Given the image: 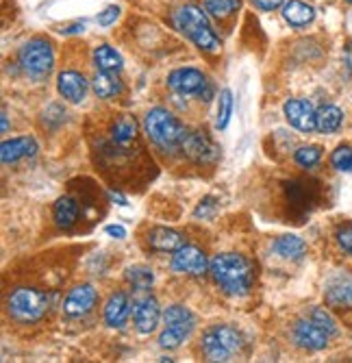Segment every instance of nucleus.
I'll return each mask as SVG.
<instances>
[{
  "instance_id": "2f4dec72",
  "label": "nucleus",
  "mask_w": 352,
  "mask_h": 363,
  "mask_svg": "<svg viewBox=\"0 0 352 363\" xmlns=\"http://www.w3.org/2000/svg\"><path fill=\"white\" fill-rule=\"evenodd\" d=\"M309 318H311V320H313L317 326H322L329 335H335V333H337V324H335L333 315H331L327 309H322V307H315V309L309 313Z\"/></svg>"
},
{
  "instance_id": "f3484780",
  "label": "nucleus",
  "mask_w": 352,
  "mask_h": 363,
  "mask_svg": "<svg viewBox=\"0 0 352 363\" xmlns=\"http://www.w3.org/2000/svg\"><path fill=\"white\" fill-rule=\"evenodd\" d=\"M57 87H59V94L63 98H68L70 103H81L83 98H85V94H87V81H85V77L79 74V72H72V70L59 74Z\"/></svg>"
},
{
  "instance_id": "f8f14e48",
  "label": "nucleus",
  "mask_w": 352,
  "mask_h": 363,
  "mask_svg": "<svg viewBox=\"0 0 352 363\" xmlns=\"http://www.w3.org/2000/svg\"><path fill=\"white\" fill-rule=\"evenodd\" d=\"M96 301H98V294L91 285H79L68 294L66 303H63V311L70 318H81L93 309Z\"/></svg>"
},
{
  "instance_id": "473e14b6",
  "label": "nucleus",
  "mask_w": 352,
  "mask_h": 363,
  "mask_svg": "<svg viewBox=\"0 0 352 363\" xmlns=\"http://www.w3.org/2000/svg\"><path fill=\"white\" fill-rule=\"evenodd\" d=\"M337 244L341 246L344 252L352 255V224H344L337 230Z\"/></svg>"
},
{
  "instance_id": "0eeeda50",
  "label": "nucleus",
  "mask_w": 352,
  "mask_h": 363,
  "mask_svg": "<svg viewBox=\"0 0 352 363\" xmlns=\"http://www.w3.org/2000/svg\"><path fill=\"white\" fill-rule=\"evenodd\" d=\"M20 65L22 70L33 77V79H44L50 74L55 65V55L52 46L46 40H30L20 48Z\"/></svg>"
},
{
  "instance_id": "a211bd4d",
  "label": "nucleus",
  "mask_w": 352,
  "mask_h": 363,
  "mask_svg": "<svg viewBox=\"0 0 352 363\" xmlns=\"http://www.w3.org/2000/svg\"><path fill=\"white\" fill-rule=\"evenodd\" d=\"M38 152V144L33 138H16L9 142H3L0 146V159L3 163H16L22 157H33Z\"/></svg>"
},
{
  "instance_id": "6ab92c4d",
  "label": "nucleus",
  "mask_w": 352,
  "mask_h": 363,
  "mask_svg": "<svg viewBox=\"0 0 352 363\" xmlns=\"http://www.w3.org/2000/svg\"><path fill=\"white\" fill-rule=\"evenodd\" d=\"M129 313H131V305H129V298H126V294L124 291L111 294V298L107 301V307H105L107 324L113 328H120L129 320Z\"/></svg>"
},
{
  "instance_id": "9b49d317",
  "label": "nucleus",
  "mask_w": 352,
  "mask_h": 363,
  "mask_svg": "<svg viewBox=\"0 0 352 363\" xmlns=\"http://www.w3.org/2000/svg\"><path fill=\"white\" fill-rule=\"evenodd\" d=\"M294 337H296V344L307 348V350H322V348H327L331 335L324 331L322 326H317L311 318H307V320H300L296 324Z\"/></svg>"
},
{
  "instance_id": "72a5a7b5",
  "label": "nucleus",
  "mask_w": 352,
  "mask_h": 363,
  "mask_svg": "<svg viewBox=\"0 0 352 363\" xmlns=\"http://www.w3.org/2000/svg\"><path fill=\"white\" fill-rule=\"evenodd\" d=\"M118 16H120V7H107L103 13H98V18H96V20H98L101 26H111L118 20Z\"/></svg>"
},
{
  "instance_id": "7c9ffc66",
  "label": "nucleus",
  "mask_w": 352,
  "mask_h": 363,
  "mask_svg": "<svg viewBox=\"0 0 352 363\" xmlns=\"http://www.w3.org/2000/svg\"><path fill=\"white\" fill-rule=\"evenodd\" d=\"M331 163L335 170L341 172H352V148L350 146H339L333 155H331Z\"/></svg>"
},
{
  "instance_id": "20e7f679",
  "label": "nucleus",
  "mask_w": 352,
  "mask_h": 363,
  "mask_svg": "<svg viewBox=\"0 0 352 363\" xmlns=\"http://www.w3.org/2000/svg\"><path fill=\"white\" fill-rule=\"evenodd\" d=\"M50 298L33 287H18L9 294L7 309L13 320L18 322H38L46 315Z\"/></svg>"
},
{
  "instance_id": "a878e982",
  "label": "nucleus",
  "mask_w": 352,
  "mask_h": 363,
  "mask_svg": "<svg viewBox=\"0 0 352 363\" xmlns=\"http://www.w3.org/2000/svg\"><path fill=\"white\" fill-rule=\"evenodd\" d=\"M93 91L98 98H111L122 91V83L115 77V72H98L93 79Z\"/></svg>"
},
{
  "instance_id": "f704fd0d",
  "label": "nucleus",
  "mask_w": 352,
  "mask_h": 363,
  "mask_svg": "<svg viewBox=\"0 0 352 363\" xmlns=\"http://www.w3.org/2000/svg\"><path fill=\"white\" fill-rule=\"evenodd\" d=\"M250 3L261 11H274L285 3V0H250Z\"/></svg>"
},
{
  "instance_id": "cd10ccee",
  "label": "nucleus",
  "mask_w": 352,
  "mask_h": 363,
  "mask_svg": "<svg viewBox=\"0 0 352 363\" xmlns=\"http://www.w3.org/2000/svg\"><path fill=\"white\" fill-rule=\"evenodd\" d=\"M126 281H129L135 289H148L154 281V274L150 268H144V266H133L126 270Z\"/></svg>"
},
{
  "instance_id": "b1692460",
  "label": "nucleus",
  "mask_w": 352,
  "mask_h": 363,
  "mask_svg": "<svg viewBox=\"0 0 352 363\" xmlns=\"http://www.w3.org/2000/svg\"><path fill=\"white\" fill-rule=\"evenodd\" d=\"M76 220H79V205L68 196L59 198L55 203V222L61 228H70Z\"/></svg>"
},
{
  "instance_id": "6e6552de",
  "label": "nucleus",
  "mask_w": 352,
  "mask_h": 363,
  "mask_svg": "<svg viewBox=\"0 0 352 363\" xmlns=\"http://www.w3.org/2000/svg\"><path fill=\"white\" fill-rule=\"evenodd\" d=\"M285 118L294 128L302 130V133H311V130H317V122H315V109L309 101H302V98H292L287 101L285 107Z\"/></svg>"
},
{
  "instance_id": "4be33fe9",
  "label": "nucleus",
  "mask_w": 352,
  "mask_h": 363,
  "mask_svg": "<svg viewBox=\"0 0 352 363\" xmlns=\"http://www.w3.org/2000/svg\"><path fill=\"white\" fill-rule=\"evenodd\" d=\"M315 122H317V130H319V133L329 135V133H335V130L341 126L344 113L335 105H322V107L317 109V113H315Z\"/></svg>"
},
{
  "instance_id": "ddd939ff",
  "label": "nucleus",
  "mask_w": 352,
  "mask_h": 363,
  "mask_svg": "<svg viewBox=\"0 0 352 363\" xmlns=\"http://www.w3.org/2000/svg\"><path fill=\"white\" fill-rule=\"evenodd\" d=\"M168 85L176 94H200L207 85V79L196 68H181L168 77Z\"/></svg>"
},
{
  "instance_id": "bb28decb",
  "label": "nucleus",
  "mask_w": 352,
  "mask_h": 363,
  "mask_svg": "<svg viewBox=\"0 0 352 363\" xmlns=\"http://www.w3.org/2000/svg\"><path fill=\"white\" fill-rule=\"evenodd\" d=\"M239 7H242V0H205V9L217 20L231 18L235 11H239Z\"/></svg>"
},
{
  "instance_id": "c9c22d12",
  "label": "nucleus",
  "mask_w": 352,
  "mask_h": 363,
  "mask_svg": "<svg viewBox=\"0 0 352 363\" xmlns=\"http://www.w3.org/2000/svg\"><path fill=\"white\" fill-rule=\"evenodd\" d=\"M213 207H215V203H213V198H207L205 203H200L198 205V209H196V218H207V216H211L213 213Z\"/></svg>"
},
{
  "instance_id": "7ed1b4c3",
  "label": "nucleus",
  "mask_w": 352,
  "mask_h": 363,
  "mask_svg": "<svg viewBox=\"0 0 352 363\" xmlns=\"http://www.w3.org/2000/svg\"><path fill=\"white\" fill-rule=\"evenodd\" d=\"M174 24L176 28L194 42L200 50L207 52H217L220 50V40L209 26L207 13L198 5H185L174 13Z\"/></svg>"
},
{
  "instance_id": "412c9836",
  "label": "nucleus",
  "mask_w": 352,
  "mask_h": 363,
  "mask_svg": "<svg viewBox=\"0 0 352 363\" xmlns=\"http://www.w3.org/2000/svg\"><path fill=\"white\" fill-rule=\"evenodd\" d=\"M137 138V122L131 116H122L113 122L111 126V142L115 146L126 148L131 142H135Z\"/></svg>"
},
{
  "instance_id": "c85d7f7f",
  "label": "nucleus",
  "mask_w": 352,
  "mask_h": 363,
  "mask_svg": "<svg viewBox=\"0 0 352 363\" xmlns=\"http://www.w3.org/2000/svg\"><path fill=\"white\" fill-rule=\"evenodd\" d=\"M294 159L300 168H313L319 163V159H322V148L319 146H302L296 150Z\"/></svg>"
},
{
  "instance_id": "393cba45",
  "label": "nucleus",
  "mask_w": 352,
  "mask_h": 363,
  "mask_svg": "<svg viewBox=\"0 0 352 363\" xmlns=\"http://www.w3.org/2000/svg\"><path fill=\"white\" fill-rule=\"evenodd\" d=\"M274 250L283 259H300L307 252V244L298 235H283V238L276 240Z\"/></svg>"
},
{
  "instance_id": "dca6fc26",
  "label": "nucleus",
  "mask_w": 352,
  "mask_h": 363,
  "mask_svg": "<svg viewBox=\"0 0 352 363\" xmlns=\"http://www.w3.org/2000/svg\"><path fill=\"white\" fill-rule=\"evenodd\" d=\"M148 246L159 252H176L185 246V240L181 233H176V230L159 226L148 233Z\"/></svg>"
},
{
  "instance_id": "c756f323",
  "label": "nucleus",
  "mask_w": 352,
  "mask_h": 363,
  "mask_svg": "<svg viewBox=\"0 0 352 363\" xmlns=\"http://www.w3.org/2000/svg\"><path fill=\"white\" fill-rule=\"evenodd\" d=\"M233 113V94L231 89H222L220 94V107H217V128H227Z\"/></svg>"
},
{
  "instance_id": "58836bf2",
  "label": "nucleus",
  "mask_w": 352,
  "mask_h": 363,
  "mask_svg": "<svg viewBox=\"0 0 352 363\" xmlns=\"http://www.w3.org/2000/svg\"><path fill=\"white\" fill-rule=\"evenodd\" d=\"M9 128V122H7V111H3V133H7Z\"/></svg>"
},
{
  "instance_id": "f257e3e1",
  "label": "nucleus",
  "mask_w": 352,
  "mask_h": 363,
  "mask_svg": "<svg viewBox=\"0 0 352 363\" xmlns=\"http://www.w3.org/2000/svg\"><path fill=\"white\" fill-rule=\"evenodd\" d=\"M209 270H211L215 283L227 294L242 296L252 285V266L242 255H233V252L217 255L211 261Z\"/></svg>"
},
{
  "instance_id": "e433bc0d",
  "label": "nucleus",
  "mask_w": 352,
  "mask_h": 363,
  "mask_svg": "<svg viewBox=\"0 0 352 363\" xmlns=\"http://www.w3.org/2000/svg\"><path fill=\"white\" fill-rule=\"evenodd\" d=\"M105 230H107V235H111V238H115V240H124V238H126V230H124V226L109 224Z\"/></svg>"
},
{
  "instance_id": "4c0bfd02",
  "label": "nucleus",
  "mask_w": 352,
  "mask_h": 363,
  "mask_svg": "<svg viewBox=\"0 0 352 363\" xmlns=\"http://www.w3.org/2000/svg\"><path fill=\"white\" fill-rule=\"evenodd\" d=\"M344 61H346V65L352 70V42H346V46H344Z\"/></svg>"
},
{
  "instance_id": "1a4fd4ad",
  "label": "nucleus",
  "mask_w": 352,
  "mask_h": 363,
  "mask_svg": "<svg viewBox=\"0 0 352 363\" xmlns=\"http://www.w3.org/2000/svg\"><path fill=\"white\" fill-rule=\"evenodd\" d=\"M181 150L198 163H209L215 161L220 155V148L203 133H196V130H187V135L181 144Z\"/></svg>"
},
{
  "instance_id": "423d86ee",
  "label": "nucleus",
  "mask_w": 352,
  "mask_h": 363,
  "mask_svg": "<svg viewBox=\"0 0 352 363\" xmlns=\"http://www.w3.org/2000/svg\"><path fill=\"white\" fill-rule=\"evenodd\" d=\"M164 322H166V331L159 337V344L164 348H178L181 342H185V337H189V333L196 326L194 313L181 305L168 307L164 313Z\"/></svg>"
},
{
  "instance_id": "5701e85b",
  "label": "nucleus",
  "mask_w": 352,
  "mask_h": 363,
  "mask_svg": "<svg viewBox=\"0 0 352 363\" xmlns=\"http://www.w3.org/2000/svg\"><path fill=\"white\" fill-rule=\"evenodd\" d=\"M93 63L96 68L103 72H120L122 70V57L115 48L111 46H98L93 50Z\"/></svg>"
},
{
  "instance_id": "39448f33",
  "label": "nucleus",
  "mask_w": 352,
  "mask_h": 363,
  "mask_svg": "<svg viewBox=\"0 0 352 363\" xmlns=\"http://www.w3.org/2000/svg\"><path fill=\"white\" fill-rule=\"evenodd\" d=\"M242 348V335L233 326H211L203 335V352L209 361H231V357Z\"/></svg>"
},
{
  "instance_id": "2eb2a0df",
  "label": "nucleus",
  "mask_w": 352,
  "mask_h": 363,
  "mask_svg": "<svg viewBox=\"0 0 352 363\" xmlns=\"http://www.w3.org/2000/svg\"><path fill=\"white\" fill-rule=\"evenodd\" d=\"M133 318H135V326L137 331L148 335L152 333L157 324H159V318H161V309H159V303L154 298H144L135 305V311H133Z\"/></svg>"
},
{
  "instance_id": "aec40b11",
  "label": "nucleus",
  "mask_w": 352,
  "mask_h": 363,
  "mask_svg": "<svg viewBox=\"0 0 352 363\" xmlns=\"http://www.w3.org/2000/svg\"><path fill=\"white\" fill-rule=\"evenodd\" d=\"M283 18H285V22H290L292 26L300 28V26H307L313 22L315 9L311 5L302 3V0H290V3H285V7H283Z\"/></svg>"
},
{
  "instance_id": "4468645a",
  "label": "nucleus",
  "mask_w": 352,
  "mask_h": 363,
  "mask_svg": "<svg viewBox=\"0 0 352 363\" xmlns=\"http://www.w3.org/2000/svg\"><path fill=\"white\" fill-rule=\"evenodd\" d=\"M327 303L331 307H352V274L341 272L329 281Z\"/></svg>"
},
{
  "instance_id": "f03ea898",
  "label": "nucleus",
  "mask_w": 352,
  "mask_h": 363,
  "mask_svg": "<svg viewBox=\"0 0 352 363\" xmlns=\"http://www.w3.org/2000/svg\"><path fill=\"white\" fill-rule=\"evenodd\" d=\"M144 130H146L148 140L164 150L181 148V144L187 135V128L168 109H161V107L148 111V116L144 118Z\"/></svg>"
},
{
  "instance_id": "9d476101",
  "label": "nucleus",
  "mask_w": 352,
  "mask_h": 363,
  "mask_svg": "<svg viewBox=\"0 0 352 363\" xmlns=\"http://www.w3.org/2000/svg\"><path fill=\"white\" fill-rule=\"evenodd\" d=\"M172 268L183 274L200 277L207 272V255L196 246H183L172 257Z\"/></svg>"
},
{
  "instance_id": "ea45409f",
  "label": "nucleus",
  "mask_w": 352,
  "mask_h": 363,
  "mask_svg": "<svg viewBox=\"0 0 352 363\" xmlns=\"http://www.w3.org/2000/svg\"><path fill=\"white\" fill-rule=\"evenodd\" d=\"M346 3H350V5H352V0H346Z\"/></svg>"
}]
</instances>
